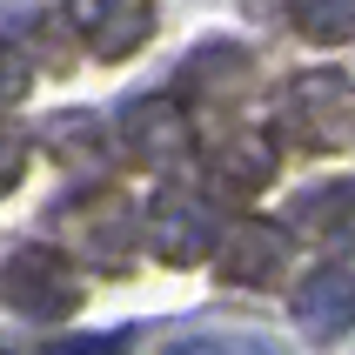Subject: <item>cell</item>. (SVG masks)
<instances>
[{"label":"cell","instance_id":"1","mask_svg":"<svg viewBox=\"0 0 355 355\" xmlns=\"http://www.w3.org/2000/svg\"><path fill=\"white\" fill-rule=\"evenodd\" d=\"M275 128L295 141V148H309V155L342 148V141L355 135V80L336 74V67L295 74L282 87V101H275Z\"/></svg>","mask_w":355,"mask_h":355},{"label":"cell","instance_id":"2","mask_svg":"<svg viewBox=\"0 0 355 355\" xmlns=\"http://www.w3.org/2000/svg\"><path fill=\"white\" fill-rule=\"evenodd\" d=\"M54 235L67 241L80 261H107V268H121V261L135 255V208H128L114 188H101V195H74L54 215Z\"/></svg>","mask_w":355,"mask_h":355},{"label":"cell","instance_id":"3","mask_svg":"<svg viewBox=\"0 0 355 355\" xmlns=\"http://www.w3.org/2000/svg\"><path fill=\"white\" fill-rule=\"evenodd\" d=\"M7 309L27 322H60L80 309V275L54 248H14L7 255Z\"/></svg>","mask_w":355,"mask_h":355},{"label":"cell","instance_id":"4","mask_svg":"<svg viewBox=\"0 0 355 355\" xmlns=\"http://www.w3.org/2000/svg\"><path fill=\"white\" fill-rule=\"evenodd\" d=\"M282 261H288V228H275V221H261V215L228 221L221 241H215V275L235 282V288H268V282H282Z\"/></svg>","mask_w":355,"mask_h":355},{"label":"cell","instance_id":"5","mask_svg":"<svg viewBox=\"0 0 355 355\" xmlns=\"http://www.w3.org/2000/svg\"><path fill=\"white\" fill-rule=\"evenodd\" d=\"M121 141L148 168H175L188 155V114H181V101L175 94H135L121 107Z\"/></svg>","mask_w":355,"mask_h":355},{"label":"cell","instance_id":"6","mask_svg":"<svg viewBox=\"0 0 355 355\" xmlns=\"http://www.w3.org/2000/svg\"><path fill=\"white\" fill-rule=\"evenodd\" d=\"M67 20L87 34V47L101 60H128L141 40L155 34V7L148 0H94V7H74Z\"/></svg>","mask_w":355,"mask_h":355},{"label":"cell","instance_id":"7","mask_svg":"<svg viewBox=\"0 0 355 355\" xmlns=\"http://www.w3.org/2000/svg\"><path fill=\"white\" fill-rule=\"evenodd\" d=\"M295 235L315 241V248H355V181H315L295 195Z\"/></svg>","mask_w":355,"mask_h":355},{"label":"cell","instance_id":"8","mask_svg":"<svg viewBox=\"0 0 355 355\" xmlns=\"http://www.w3.org/2000/svg\"><path fill=\"white\" fill-rule=\"evenodd\" d=\"M295 322L315 342H342L355 329V275L349 268H315L295 288Z\"/></svg>","mask_w":355,"mask_h":355},{"label":"cell","instance_id":"9","mask_svg":"<svg viewBox=\"0 0 355 355\" xmlns=\"http://www.w3.org/2000/svg\"><path fill=\"white\" fill-rule=\"evenodd\" d=\"M148 235H155V255L175 261V268H188V261L208 255V235H215V221H208V208H201L195 195H161L155 215H148ZM221 241V235H215Z\"/></svg>","mask_w":355,"mask_h":355},{"label":"cell","instance_id":"10","mask_svg":"<svg viewBox=\"0 0 355 355\" xmlns=\"http://www.w3.org/2000/svg\"><path fill=\"white\" fill-rule=\"evenodd\" d=\"M275 141L261 135V128H235V135H221L215 148H208V168H215L221 188H235V195H255V188H268L275 181Z\"/></svg>","mask_w":355,"mask_h":355},{"label":"cell","instance_id":"11","mask_svg":"<svg viewBox=\"0 0 355 355\" xmlns=\"http://www.w3.org/2000/svg\"><path fill=\"white\" fill-rule=\"evenodd\" d=\"M248 80H255L248 47H235V40H208V47L181 67V94H195V101H241Z\"/></svg>","mask_w":355,"mask_h":355},{"label":"cell","instance_id":"12","mask_svg":"<svg viewBox=\"0 0 355 355\" xmlns=\"http://www.w3.org/2000/svg\"><path fill=\"white\" fill-rule=\"evenodd\" d=\"M40 141H47L67 168H101V161H107V135H101L94 114H54Z\"/></svg>","mask_w":355,"mask_h":355},{"label":"cell","instance_id":"13","mask_svg":"<svg viewBox=\"0 0 355 355\" xmlns=\"http://www.w3.org/2000/svg\"><path fill=\"white\" fill-rule=\"evenodd\" d=\"M161 355H282V342H268V336H181Z\"/></svg>","mask_w":355,"mask_h":355},{"label":"cell","instance_id":"14","mask_svg":"<svg viewBox=\"0 0 355 355\" xmlns=\"http://www.w3.org/2000/svg\"><path fill=\"white\" fill-rule=\"evenodd\" d=\"M295 27L309 40H342L355 34V7H295Z\"/></svg>","mask_w":355,"mask_h":355},{"label":"cell","instance_id":"15","mask_svg":"<svg viewBox=\"0 0 355 355\" xmlns=\"http://www.w3.org/2000/svg\"><path fill=\"white\" fill-rule=\"evenodd\" d=\"M0 60H7V101H27V60H20V47H0Z\"/></svg>","mask_w":355,"mask_h":355}]
</instances>
